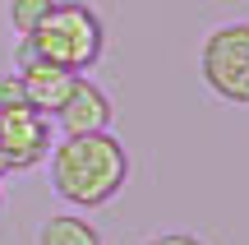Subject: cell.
Listing matches in <instances>:
<instances>
[{
    "label": "cell",
    "instance_id": "52a82bcc",
    "mask_svg": "<svg viewBox=\"0 0 249 245\" xmlns=\"http://www.w3.org/2000/svg\"><path fill=\"white\" fill-rule=\"evenodd\" d=\"M37 245H102V231L79 213H55L37 227Z\"/></svg>",
    "mask_w": 249,
    "mask_h": 245
},
{
    "label": "cell",
    "instance_id": "5b68a950",
    "mask_svg": "<svg viewBox=\"0 0 249 245\" xmlns=\"http://www.w3.org/2000/svg\"><path fill=\"white\" fill-rule=\"evenodd\" d=\"M111 116H116V107H111L107 88H97L88 74H74L65 102L51 111L60 134H102V130H111Z\"/></svg>",
    "mask_w": 249,
    "mask_h": 245
},
{
    "label": "cell",
    "instance_id": "ba28073f",
    "mask_svg": "<svg viewBox=\"0 0 249 245\" xmlns=\"http://www.w3.org/2000/svg\"><path fill=\"white\" fill-rule=\"evenodd\" d=\"M51 5H55V0H9V5H5L9 28H14L18 37H28V33L46 19V9H51Z\"/></svg>",
    "mask_w": 249,
    "mask_h": 245
},
{
    "label": "cell",
    "instance_id": "6da1fadb",
    "mask_svg": "<svg viewBox=\"0 0 249 245\" xmlns=\"http://www.w3.org/2000/svg\"><path fill=\"white\" fill-rule=\"evenodd\" d=\"M51 162V190L60 194L70 208H102L124 190L129 181V148L120 144L111 130L102 134H65L60 144L46 153Z\"/></svg>",
    "mask_w": 249,
    "mask_h": 245
},
{
    "label": "cell",
    "instance_id": "9c48e42d",
    "mask_svg": "<svg viewBox=\"0 0 249 245\" xmlns=\"http://www.w3.org/2000/svg\"><path fill=\"white\" fill-rule=\"evenodd\" d=\"M9 107H28V93H23L18 70L14 74H0V111H9Z\"/></svg>",
    "mask_w": 249,
    "mask_h": 245
},
{
    "label": "cell",
    "instance_id": "30bf717a",
    "mask_svg": "<svg viewBox=\"0 0 249 245\" xmlns=\"http://www.w3.org/2000/svg\"><path fill=\"white\" fill-rule=\"evenodd\" d=\"M143 245H208V241L194 236V231H157V236H148Z\"/></svg>",
    "mask_w": 249,
    "mask_h": 245
},
{
    "label": "cell",
    "instance_id": "277c9868",
    "mask_svg": "<svg viewBox=\"0 0 249 245\" xmlns=\"http://www.w3.org/2000/svg\"><path fill=\"white\" fill-rule=\"evenodd\" d=\"M0 153H5L9 171H33L51 153V116L33 107H9L0 111Z\"/></svg>",
    "mask_w": 249,
    "mask_h": 245
},
{
    "label": "cell",
    "instance_id": "8fae6325",
    "mask_svg": "<svg viewBox=\"0 0 249 245\" xmlns=\"http://www.w3.org/2000/svg\"><path fill=\"white\" fill-rule=\"evenodd\" d=\"M5 176H9V162H5V153H0V181H5Z\"/></svg>",
    "mask_w": 249,
    "mask_h": 245
},
{
    "label": "cell",
    "instance_id": "7a4b0ae2",
    "mask_svg": "<svg viewBox=\"0 0 249 245\" xmlns=\"http://www.w3.org/2000/svg\"><path fill=\"white\" fill-rule=\"evenodd\" d=\"M102 46H107V28L97 9L83 0H55L46 19L18 42V65L46 60L65 74H88L102 60Z\"/></svg>",
    "mask_w": 249,
    "mask_h": 245
},
{
    "label": "cell",
    "instance_id": "8992f818",
    "mask_svg": "<svg viewBox=\"0 0 249 245\" xmlns=\"http://www.w3.org/2000/svg\"><path fill=\"white\" fill-rule=\"evenodd\" d=\"M18 79H23L28 107L42 111V116H51V111L65 102V93H70L74 74L55 70V65H46V60H23V65H18Z\"/></svg>",
    "mask_w": 249,
    "mask_h": 245
},
{
    "label": "cell",
    "instance_id": "3957f363",
    "mask_svg": "<svg viewBox=\"0 0 249 245\" xmlns=\"http://www.w3.org/2000/svg\"><path fill=\"white\" fill-rule=\"evenodd\" d=\"M198 74L213 88V97L249 107V23H217L198 46Z\"/></svg>",
    "mask_w": 249,
    "mask_h": 245
}]
</instances>
